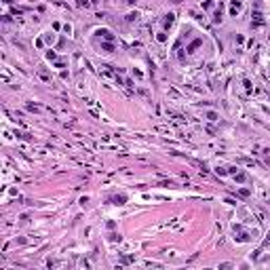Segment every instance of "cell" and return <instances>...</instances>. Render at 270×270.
Instances as JSON below:
<instances>
[{
    "mask_svg": "<svg viewBox=\"0 0 270 270\" xmlns=\"http://www.w3.org/2000/svg\"><path fill=\"white\" fill-rule=\"evenodd\" d=\"M101 49H104L106 53H112V49H114V47H112V44H101Z\"/></svg>",
    "mask_w": 270,
    "mask_h": 270,
    "instance_id": "6",
    "label": "cell"
},
{
    "mask_svg": "<svg viewBox=\"0 0 270 270\" xmlns=\"http://www.w3.org/2000/svg\"><path fill=\"white\" fill-rule=\"evenodd\" d=\"M173 17H175V15H171V13L167 15V19L163 21V25H165V30H167V28H171V23H173Z\"/></svg>",
    "mask_w": 270,
    "mask_h": 270,
    "instance_id": "2",
    "label": "cell"
},
{
    "mask_svg": "<svg viewBox=\"0 0 270 270\" xmlns=\"http://www.w3.org/2000/svg\"><path fill=\"white\" fill-rule=\"evenodd\" d=\"M114 201V205H122L125 203V196H116V199H112Z\"/></svg>",
    "mask_w": 270,
    "mask_h": 270,
    "instance_id": "5",
    "label": "cell"
},
{
    "mask_svg": "<svg viewBox=\"0 0 270 270\" xmlns=\"http://www.w3.org/2000/svg\"><path fill=\"white\" fill-rule=\"evenodd\" d=\"M91 2H89V0H76V6H89Z\"/></svg>",
    "mask_w": 270,
    "mask_h": 270,
    "instance_id": "4",
    "label": "cell"
},
{
    "mask_svg": "<svg viewBox=\"0 0 270 270\" xmlns=\"http://www.w3.org/2000/svg\"><path fill=\"white\" fill-rule=\"evenodd\" d=\"M95 34H97V36H101V38H106V40H114V36H112L110 30H97Z\"/></svg>",
    "mask_w": 270,
    "mask_h": 270,
    "instance_id": "1",
    "label": "cell"
},
{
    "mask_svg": "<svg viewBox=\"0 0 270 270\" xmlns=\"http://www.w3.org/2000/svg\"><path fill=\"white\" fill-rule=\"evenodd\" d=\"M44 40H47L49 44H53V42H55V36H53V34H44Z\"/></svg>",
    "mask_w": 270,
    "mask_h": 270,
    "instance_id": "3",
    "label": "cell"
},
{
    "mask_svg": "<svg viewBox=\"0 0 270 270\" xmlns=\"http://www.w3.org/2000/svg\"><path fill=\"white\" fill-rule=\"evenodd\" d=\"M245 179H247V175H243V173L236 175V182H245Z\"/></svg>",
    "mask_w": 270,
    "mask_h": 270,
    "instance_id": "7",
    "label": "cell"
}]
</instances>
